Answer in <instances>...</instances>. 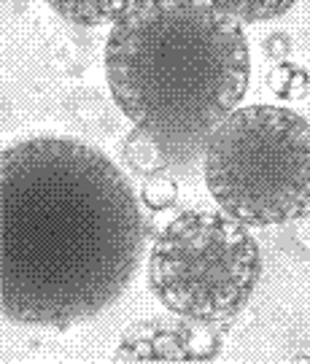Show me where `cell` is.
Segmentation results:
<instances>
[{
	"instance_id": "1",
	"label": "cell",
	"mask_w": 310,
	"mask_h": 364,
	"mask_svg": "<svg viewBox=\"0 0 310 364\" xmlns=\"http://www.w3.org/2000/svg\"><path fill=\"white\" fill-rule=\"evenodd\" d=\"M146 219L127 176L76 138L0 151V308L9 321L68 326L114 305L138 273Z\"/></svg>"
},
{
	"instance_id": "2",
	"label": "cell",
	"mask_w": 310,
	"mask_h": 364,
	"mask_svg": "<svg viewBox=\"0 0 310 364\" xmlns=\"http://www.w3.org/2000/svg\"><path fill=\"white\" fill-rule=\"evenodd\" d=\"M246 33L216 0H138L105 41L122 114L189 170L248 90Z\"/></svg>"
},
{
	"instance_id": "3",
	"label": "cell",
	"mask_w": 310,
	"mask_h": 364,
	"mask_svg": "<svg viewBox=\"0 0 310 364\" xmlns=\"http://www.w3.org/2000/svg\"><path fill=\"white\" fill-rule=\"evenodd\" d=\"M210 197L248 227L302 219L310 210V122L294 108H235L203 154Z\"/></svg>"
},
{
	"instance_id": "4",
	"label": "cell",
	"mask_w": 310,
	"mask_h": 364,
	"mask_svg": "<svg viewBox=\"0 0 310 364\" xmlns=\"http://www.w3.org/2000/svg\"><path fill=\"white\" fill-rule=\"evenodd\" d=\"M262 273L248 224L224 210H183L156 235L149 287L170 313L221 324L246 308Z\"/></svg>"
},
{
	"instance_id": "5",
	"label": "cell",
	"mask_w": 310,
	"mask_h": 364,
	"mask_svg": "<svg viewBox=\"0 0 310 364\" xmlns=\"http://www.w3.org/2000/svg\"><path fill=\"white\" fill-rule=\"evenodd\" d=\"M221 351V332L213 324L183 316H151L135 321L119 338L117 362H210Z\"/></svg>"
},
{
	"instance_id": "6",
	"label": "cell",
	"mask_w": 310,
	"mask_h": 364,
	"mask_svg": "<svg viewBox=\"0 0 310 364\" xmlns=\"http://www.w3.org/2000/svg\"><path fill=\"white\" fill-rule=\"evenodd\" d=\"M135 3L138 0H46V6L57 11V16L78 27L114 25Z\"/></svg>"
},
{
	"instance_id": "7",
	"label": "cell",
	"mask_w": 310,
	"mask_h": 364,
	"mask_svg": "<svg viewBox=\"0 0 310 364\" xmlns=\"http://www.w3.org/2000/svg\"><path fill=\"white\" fill-rule=\"evenodd\" d=\"M122 156H124L127 168L132 170L135 176H141V178H149V176H154V173H168V170L173 168V159H170L168 151L156 144L149 132H143L141 127H135V130L124 138Z\"/></svg>"
},
{
	"instance_id": "8",
	"label": "cell",
	"mask_w": 310,
	"mask_h": 364,
	"mask_svg": "<svg viewBox=\"0 0 310 364\" xmlns=\"http://www.w3.org/2000/svg\"><path fill=\"white\" fill-rule=\"evenodd\" d=\"M237 22H267L286 14L297 0H216Z\"/></svg>"
},
{
	"instance_id": "9",
	"label": "cell",
	"mask_w": 310,
	"mask_h": 364,
	"mask_svg": "<svg viewBox=\"0 0 310 364\" xmlns=\"http://www.w3.org/2000/svg\"><path fill=\"white\" fill-rule=\"evenodd\" d=\"M267 87L284 100H297L308 90V73L299 65L281 63L267 73Z\"/></svg>"
},
{
	"instance_id": "10",
	"label": "cell",
	"mask_w": 310,
	"mask_h": 364,
	"mask_svg": "<svg viewBox=\"0 0 310 364\" xmlns=\"http://www.w3.org/2000/svg\"><path fill=\"white\" fill-rule=\"evenodd\" d=\"M143 205L151 210H168L178 200V183L173 181L170 173H154L149 178H143Z\"/></svg>"
},
{
	"instance_id": "11",
	"label": "cell",
	"mask_w": 310,
	"mask_h": 364,
	"mask_svg": "<svg viewBox=\"0 0 310 364\" xmlns=\"http://www.w3.org/2000/svg\"><path fill=\"white\" fill-rule=\"evenodd\" d=\"M76 114H78V119H81V124H87L92 132H103L100 130V124L97 122H90V119L84 117V111L81 108H76ZM92 114H108V108H105V100L103 97H95V105H92Z\"/></svg>"
}]
</instances>
